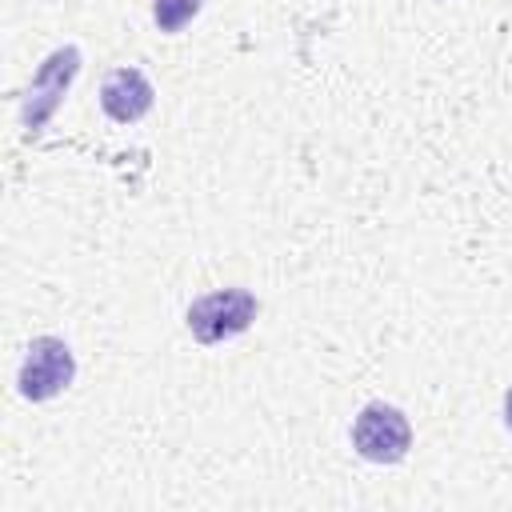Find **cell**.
<instances>
[{
    "label": "cell",
    "mask_w": 512,
    "mask_h": 512,
    "mask_svg": "<svg viewBox=\"0 0 512 512\" xmlns=\"http://www.w3.org/2000/svg\"><path fill=\"white\" fill-rule=\"evenodd\" d=\"M256 316H260V300L248 288H216V292H204L188 304L184 324H188L196 344L212 348V344H224V340L248 332Z\"/></svg>",
    "instance_id": "obj_1"
},
{
    "label": "cell",
    "mask_w": 512,
    "mask_h": 512,
    "mask_svg": "<svg viewBox=\"0 0 512 512\" xmlns=\"http://www.w3.org/2000/svg\"><path fill=\"white\" fill-rule=\"evenodd\" d=\"M412 448V424L396 404L372 400L352 420V452L368 464H400Z\"/></svg>",
    "instance_id": "obj_2"
},
{
    "label": "cell",
    "mask_w": 512,
    "mask_h": 512,
    "mask_svg": "<svg viewBox=\"0 0 512 512\" xmlns=\"http://www.w3.org/2000/svg\"><path fill=\"white\" fill-rule=\"evenodd\" d=\"M72 380H76V356L60 336H36L24 348V360L16 372V392L28 404L56 400Z\"/></svg>",
    "instance_id": "obj_3"
},
{
    "label": "cell",
    "mask_w": 512,
    "mask_h": 512,
    "mask_svg": "<svg viewBox=\"0 0 512 512\" xmlns=\"http://www.w3.org/2000/svg\"><path fill=\"white\" fill-rule=\"evenodd\" d=\"M80 72V48L76 44H64L56 52L44 56V64L32 72V84L24 92V136H40V128L56 116L60 100L68 96L72 80Z\"/></svg>",
    "instance_id": "obj_4"
},
{
    "label": "cell",
    "mask_w": 512,
    "mask_h": 512,
    "mask_svg": "<svg viewBox=\"0 0 512 512\" xmlns=\"http://www.w3.org/2000/svg\"><path fill=\"white\" fill-rule=\"evenodd\" d=\"M156 88L140 68H112L100 84V108L116 124H136L152 112Z\"/></svg>",
    "instance_id": "obj_5"
},
{
    "label": "cell",
    "mask_w": 512,
    "mask_h": 512,
    "mask_svg": "<svg viewBox=\"0 0 512 512\" xmlns=\"http://www.w3.org/2000/svg\"><path fill=\"white\" fill-rule=\"evenodd\" d=\"M204 0H152V20L160 32H180L200 16Z\"/></svg>",
    "instance_id": "obj_6"
},
{
    "label": "cell",
    "mask_w": 512,
    "mask_h": 512,
    "mask_svg": "<svg viewBox=\"0 0 512 512\" xmlns=\"http://www.w3.org/2000/svg\"><path fill=\"white\" fill-rule=\"evenodd\" d=\"M504 424H508V428H512V388H508V392H504Z\"/></svg>",
    "instance_id": "obj_7"
}]
</instances>
